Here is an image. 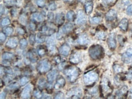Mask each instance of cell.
<instances>
[{
    "mask_svg": "<svg viewBox=\"0 0 132 99\" xmlns=\"http://www.w3.org/2000/svg\"><path fill=\"white\" fill-rule=\"evenodd\" d=\"M127 78H129V79H131L132 78V70L128 72V75H127Z\"/></svg>",
    "mask_w": 132,
    "mask_h": 99,
    "instance_id": "54",
    "label": "cell"
},
{
    "mask_svg": "<svg viewBox=\"0 0 132 99\" xmlns=\"http://www.w3.org/2000/svg\"><path fill=\"white\" fill-rule=\"evenodd\" d=\"M75 16H76V15H75V13L74 12V11L70 10V11L68 12L67 14V18L68 20H70V21H73L74 19Z\"/></svg>",
    "mask_w": 132,
    "mask_h": 99,
    "instance_id": "31",
    "label": "cell"
},
{
    "mask_svg": "<svg viewBox=\"0 0 132 99\" xmlns=\"http://www.w3.org/2000/svg\"><path fill=\"white\" fill-rule=\"evenodd\" d=\"M122 60L126 64L132 63V48H129L122 55Z\"/></svg>",
    "mask_w": 132,
    "mask_h": 99,
    "instance_id": "7",
    "label": "cell"
},
{
    "mask_svg": "<svg viewBox=\"0 0 132 99\" xmlns=\"http://www.w3.org/2000/svg\"><path fill=\"white\" fill-rule=\"evenodd\" d=\"M130 98H132V88L130 91Z\"/></svg>",
    "mask_w": 132,
    "mask_h": 99,
    "instance_id": "58",
    "label": "cell"
},
{
    "mask_svg": "<svg viewBox=\"0 0 132 99\" xmlns=\"http://www.w3.org/2000/svg\"><path fill=\"white\" fill-rule=\"evenodd\" d=\"M4 12V7H3L2 4H1V15H2Z\"/></svg>",
    "mask_w": 132,
    "mask_h": 99,
    "instance_id": "56",
    "label": "cell"
},
{
    "mask_svg": "<svg viewBox=\"0 0 132 99\" xmlns=\"http://www.w3.org/2000/svg\"><path fill=\"white\" fill-rule=\"evenodd\" d=\"M58 75V71L56 69L50 71L48 74H47V82L50 83V85L53 84L54 81L56 79Z\"/></svg>",
    "mask_w": 132,
    "mask_h": 99,
    "instance_id": "13",
    "label": "cell"
},
{
    "mask_svg": "<svg viewBox=\"0 0 132 99\" xmlns=\"http://www.w3.org/2000/svg\"><path fill=\"white\" fill-rule=\"evenodd\" d=\"M103 53H104L103 48L100 45H93L89 49V55L93 60H97L101 58Z\"/></svg>",
    "mask_w": 132,
    "mask_h": 99,
    "instance_id": "3",
    "label": "cell"
},
{
    "mask_svg": "<svg viewBox=\"0 0 132 99\" xmlns=\"http://www.w3.org/2000/svg\"><path fill=\"white\" fill-rule=\"evenodd\" d=\"M113 69L115 73H121L123 71V68H122V66L119 65V64H115L113 66Z\"/></svg>",
    "mask_w": 132,
    "mask_h": 99,
    "instance_id": "34",
    "label": "cell"
},
{
    "mask_svg": "<svg viewBox=\"0 0 132 99\" xmlns=\"http://www.w3.org/2000/svg\"><path fill=\"white\" fill-rule=\"evenodd\" d=\"M70 47L68 44H64L61 46L59 48V53L63 56H68L70 52Z\"/></svg>",
    "mask_w": 132,
    "mask_h": 99,
    "instance_id": "14",
    "label": "cell"
},
{
    "mask_svg": "<svg viewBox=\"0 0 132 99\" xmlns=\"http://www.w3.org/2000/svg\"><path fill=\"white\" fill-rule=\"evenodd\" d=\"M65 85V80L63 77H60L57 80V81L55 84L54 88L56 89H60L63 88Z\"/></svg>",
    "mask_w": 132,
    "mask_h": 99,
    "instance_id": "19",
    "label": "cell"
},
{
    "mask_svg": "<svg viewBox=\"0 0 132 99\" xmlns=\"http://www.w3.org/2000/svg\"><path fill=\"white\" fill-rule=\"evenodd\" d=\"M37 4L40 7H44L45 5V1L44 0H37Z\"/></svg>",
    "mask_w": 132,
    "mask_h": 99,
    "instance_id": "41",
    "label": "cell"
},
{
    "mask_svg": "<svg viewBox=\"0 0 132 99\" xmlns=\"http://www.w3.org/2000/svg\"><path fill=\"white\" fill-rule=\"evenodd\" d=\"M32 19L37 22H41L44 19V15L40 13H34L32 15Z\"/></svg>",
    "mask_w": 132,
    "mask_h": 99,
    "instance_id": "23",
    "label": "cell"
},
{
    "mask_svg": "<svg viewBox=\"0 0 132 99\" xmlns=\"http://www.w3.org/2000/svg\"><path fill=\"white\" fill-rule=\"evenodd\" d=\"M81 60H82V55L80 52H73V54L71 55L70 58V62L74 64H77L80 62Z\"/></svg>",
    "mask_w": 132,
    "mask_h": 99,
    "instance_id": "12",
    "label": "cell"
},
{
    "mask_svg": "<svg viewBox=\"0 0 132 99\" xmlns=\"http://www.w3.org/2000/svg\"><path fill=\"white\" fill-rule=\"evenodd\" d=\"M17 32L18 34L23 35V34H24V33H25V31H24V29H23L21 28H18V29H17Z\"/></svg>",
    "mask_w": 132,
    "mask_h": 99,
    "instance_id": "52",
    "label": "cell"
},
{
    "mask_svg": "<svg viewBox=\"0 0 132 99\" xmlns=\"http://www.w3.org/2000/svg\"><path fill=\"white\" fill-rule=\"evenodd\" d=\"M37 85L40 88H43L45 87L46 85V80H45V78L41 77V78L38 80Z\"/></svg>",
    "mask_w": 132,
    "mask_h": 99,
    "instance_id": "30",
    "label": "cell"
},
{
    "mask_svg": "<svg viewBox=\"0 0 132 99\" xmlns=\"http://www.w3.org/2000/svg\"><path fill=\"white\" fill-rule=\"evenodd\" d=\"M43 32H44L45 34H47V35H52L54 32H55V30L51 27H49L47 25L44 26L43 27Z\"/></svg>",
    "mask_w": 132,
    "mask_h": 99,
    "instance_id": "26",
    "label": "cell"
},
{
    "mask_svg": "<svg viewBox=\"0 0 132 99\" xmlns=\"http://www.w3.org/2000/svg\"><path fill=\"white\" fill-rule=\"evenodd\" d=\"M33 95L36 98H41L43 97V94L41 93V92L38 89H35L34 91Z\"/></svg>",
    "mask_w": 132,
    "mask_h": 99,
    "instance_id": "35",
    "label": "cell"
},
{
    "mask_svg": "<svg viewBox=\"0 0 132 99\" xmlns=\"http://www.w3.org/2000/svg\"><path fill=\"white\" fill-rule=\"evenodd\" d=\"M13 57H14L13 54L10 53V52H5V53L3 54L2 55L3 59L6 60H10L13 59Z\"/></svg>",
    "mask_w": 132,
    "mask_h": 99,
    "instance_id": "27",
    "label": "cell"
},
{
    "mask_svg": "<svg viewBox=\"0 0 132 99\" xmlns=\"http://www.w3.org/2000/svg\"><path fill=\"white\" fill-rule=\"evenodd\" d=\"M19 43H20V48L21 49H24L26 48V47H27V40L24 39V38L21 39Z\"/></svg>",
    "mask_w": 132,
    "mask_h": 99,
    "instance_id": "33",
    "label": "cell"
},
{
    "mask_svg": "<svg viewBox=\"0 0 132 99\" xmlns=\"http://www.w3.org/2000/svg\"><path fill=\"white\" fill-rule=\"evenodd\" d=\"M29 42L31 44H34L36 41V37H35L34 34H32L29 37Z\"/></svg>",
    "mask_w": 132,
    "mask_h": 99,
    "instance_id": "40",
    "label": "cell"
},
{
    "mask_svg": "<svg viewBox=\"0 0 132 99\" xmlns=\"http://www.w3.org/2000/svg\"><path fill=\"white\" fill-rule=\"evenodd\" d=\"M64 97L63 94L62 93V92H58L57 94H56V96L54 97V98H63Z\"/></svg>",
    "mask_w": 132,
    "mask_h": 99,
    "instance_id": "49",
    "label": "cell"
},
{
    "mask_svg": "<svg viewBox=\"0 0 132 99\" xmlns=\"http://www.w3.org/2000/svg\"><path fill=\"white\" fill-rule=\"evenodd\" d=\"M20 21L21 23H23V24H26L27 22V19H26V16L25 15H22L20 18Z\"/></svg>",
    "mask_w": 132,
    "mask_h": 99,
    "instance_id": "42",
    "label": "cell"
},
{
    "mask_svg": "<svg viewBox=\"0 0 132 99\" xmlns=\"http://www.w3.org/2000/svg\"><path fill=\"white\" fill-rule=\"evenodd\" d=\"M128 20L127 18H123L121 21H120L119 24V27L121 30H122L123 31H127V29H128Z\"/></svg>",
    "mask_w": 132,
    "mask_h": 99,
    "instance_id": "20",
    "label": "cell"
},
{
    "mask_svg": "<svg viewBox=\"0 0 132 99\" xmlns=\"http://www.w3.org/2000/svg\"><path fill=\"white\" fill-rule=\"evenodd\" d=\"M29 81V78L28 77H23L20 80V83L21 86H24V85H25L26 83H27Z\"/></svg>",
    "mask_w": 132,
    "mask_h": 99,
    "instance_id": "36",
    "label": "cell"
},
{
    "mask_svg": "<svg viewBox=\"0 0 132 99\" xmlns=\"http://www.w3.org/2000/svg\"><path fill=\"white\" fill-rule=\"evenodd\" d=\"M101 88H102L103 94L106 95H108V94L111 93L112 91L111 88H110V85H109L108 81L106 78L102 80V82L101 83Z\"/></svg>",
    "mask_w": 132,
    "mask_h": 99,
    "instance_id": "10",
    "label": "cell"
},
{
    "mask_svg": "<svg viewBox=\"0 0 132 99\" xmlns=\"http://www.w3.org/2000/svg\"><path fill=\"white\" fill-rule=\"evenodd\" d=\"M126 12L127 15H130V16H132V4L130 5L128 7H127Z\"/></svg>",
    "mask_w": 132,
    "mask_h": 99,
    "instance_id": "43",
    "label": "cell"
},
{
    "mask_svg": "<svg viewBox=\"0 0 132 99\" xmlns=\"http://www.w3.org/2000/svg\"><path fill=\"white\" fill-rule=\"evenodd\" d=\"M45 41V34L44 32H38L36 36V42L42 43Z\"/></svg>",
    "mask_w": 132,
    "mask_h": 99,
    "instance_id": "24",
    "label": "cell"
},
{
    "mask_svg": "<svg viewBox=\"0 0 132 99\" xmlns=\"http://www.w3.org/2000/svg\"><path fill=\"white\" fill-rule=\"evenodd\" d=\"M6 96V94L5 93V92H1V98L3 99V98H4Z\"/></svg>",
    "mask_w": 132,
    "mask_h": 99,
    "instance_id": "55",
    "label": "cell"
},
{
    "mask_svg": "<svg viewBox=\"0 0 132 99\" xmlns=\"http://www.w3.org/2000/svg\"><path fill=\"white\" fill-rule=\"evenodd\" d=\"M118 0H102L103 4L107 6H111L116 4Z\"/></svg>",
    "mask_w": 132,
    "mask_h": 99,
    "instance_id": "29",
    "label": "cell"
},
{
    "mask_svg": "<svg viewBox=\"0 0 132 99\" xmlns=\"http://www.w3.org/2000/svg\"><path fill=\"white\" fill-rule=\"evenodd\" d=\"M101 21V18L98 16H94L93 18H90V23L91 24H99V23Z\"/></svg>",
    "mask_w": 132,
    "mask_h": 99,
    "instance_id": "32",
    "label": "cell"
},
{
    "mask_svg": "<svg viewBox=\"0 0 132 99\" xmlns=\"http://www.w3.org/2000/svg\"><path fill=\"white\" fill-rule=\"evenodd\" d=\"M47 17H48L49 20H53L54 18L53 13H52V12H49L48 14H47Z\"/></svg>",
    "mask_w": 132,
    "mask_h": 99,
    "instance_id": "53",
    "label": "cell"
},
{
    "mask_svg": "<svg viewBox=\"0 0 132 99\" xmlns=\"http://www.w3.org/2000/svg\"><path fill=\"white\" fill-rule=\"evenodd\" d=\"M127 91H128V88L127 86H124L118 91L116 93V96L118 98H122V97H124L127 93Z\"/></svg>",
    "mask_w": 132,
    "mask_h": 99,
    "instance_id": "21",
    "label": "cell"
},
{
    "mask_svg": "<svg viewBox=\"0 0 132 99\" xmlns=\"http://www.w3.org/2000/svg\"><path fill=\"white\" fill-rule=\"evenodd\" d=\"M97 92H98V91H97V88H93V89H91V90L90 91V94H91V95H96V94H97Z\"/></svg>",
    "mask_w": 132,
    "mask_h": 99,
    "instance_id": "44",
    "label": "cell"
},
{
    "mask_svg": "<svg viewBox=\"0 0 132 99\" xmlns=\"http://www.w3.org/2000/svg\"><path fill=\"white\" fill-rule=\"evenodd\" d=\"M77 42L81 45H85V44H88V43L90 42V40H89L88 35L85 34L80 35L77 39Z\"/></svg>",
    "mask_w": 132,
    "mask_h": 99,
    "instance_id": "17",
    "label": "cell"
},
{
    "mask_svg": "<svg viewBox=\"0 0 132 99\" xmlns=\"http://www.w3.org/2000/svg\"><path fill=\"white\" fill-rule=\"evenodd\" d=\"M47 49H46V47L44 46H38L37 49V52L38 55L40 57H43L46 54Z\"/></svg>",
    "mask_w": 132,
    "mask_h": 99,
    "instance_id": "25",
    "label": "cell"
},
{
    "mask_svg": "<svg viewBox=\"0 0 132 99\" xmlns=\"http://www.w3.org/2000/svg\"><path fill=\"white\" fill-rule=\"evenodd\" d=\"M54 60L55 61H56V63H57V64H60V63H62V58H60V56H57L55 57Z\"/></svg>",
    "mask_w": 132,
    "mask_h": 99,
    "instance_id": "48",
    "label": "cell"
},
{
    "mask_svg": "<svg viewBox=\"0 0 132 99\" xmlns=\"http://www.w3.org/2000/svg\"><path fill=\"white\" fill-rule=\"evenodd\" d=\"M29 27H30V29H31V30H35V28H36V26H35V24H34V23H30L29 24Z\"/></svg>",
    "mask_w": 132,
    "mask_h": 99,
    "instance_id": "51",
    "label": "cell"
},
{
    "mask_svg": "<svg viewBox=\"0 0 132 99\" xmlns=\"http://www.w3.org/2000/svg\"><path fill=\"white\" fill-rule=\"evenodd\" d=\"M51 68V64L50 61L47 59H44L41 60L38 63L37 66V69L41 74L46 73L47 71H49Z\"/></svg>",
    "mask_w": 132,
    "mask_h": 99,
    "instance_id": "4",
    "label": "cell"
},
{
    "mask_svg": "<svg viewBox=\"0 0 132 99\" xmlns=\"http://www.w3.org/2000/svg\"><path fill=\"white\" fill-rule=\"evenodd\" d=\"M56 23L59 24H61L63 23L64 17L63 13H57L56 15Z\"/></svg>",
    "mask_w": 132,
    "mask_h": 99,
    "instance_id": "28",
    "label": "cell"
},
{
    "mask_svg": "<svg viewBox=\"0 0 132 99\" xmlns=\"http://www.w3.org/2000/svg\"><path fill=\"white\" fill-rule=\"evenodd\" d=\"M74 28V25L72 23H67L62 27V28L60 29L58 34H57V38L58 40H62L63 37V35L69 33L73 30Z\"/></svg>",
    "mask_w": 132,
    "mask_h": 99,
    "instance_id": "5",
    "label": "cell"
},
{
    "mask_svg": "<svg viewBox=\"0 0 132 99\" xmlns=\"http://www.w3.org/2000/svg\"><path fill=\"white\" fill-rule=\"evenodd\" d=\"M97 38L99 40H104L106 37V34H105V32H102V31H99L96 35Z\"/></svg>",
    "mask_w": 132,
    "mask_h": 99,
    "instance_id": "37",
    "label": "cell"
},
{
    "mask_svg": "<svg viewBox=\"0 0 132 99\" xmlns=\"http://www.w3.org/2000/svg\"><path fill=\"white\" fill-rule=\"evenodd\" d=\"M87 22V17L82 10H79L77 15V18L76 20V23L78 25H82L85 24Z\"/></svg>",
    "mask_w": 132,
    "mask_h": 99,
    "instance_id": "11",
    "label": "cell"
},
{
    "mask_svg": "<svg viewBox=\"0 0 132 99\" xmlns=\"http://www.w3.org/2000/svg\"><path fill=\"white\" fill-rule=\"evenodd\" d=\"M1 23V26H6L9 25V24H10V20L8 19V18H4V19L2 20Z\"/></svg>",
    "mask_w": 132,
    "mask_h": 99,
    "instance_id": "39",
    "label": "cell"
},
{
    "mask_svg": "<svg viewBox=\"0 0 132 99\" xmlns=\"http://www.w3.org/2000/svg\"><path fill=\"white\" fill-rule=\"evenodd\" d=\"M18 88V85L17 84V83H14L13 84H11V85H9L7 88H9V89H15V88Z\"/></svg>",
    "mask_w": 132,
    "mask_h": 99,
    "instance_id": "46",
    "label": "cell"
},
{
    "mask_svg": "<svg viewBox=\"0 0 132 99\" xmlns=\"http://www.w3.org/2000/svg\"><path fill=\"white\" fill-rule=\"evenodd\" d=\"M63 1H73V0H63Z\"/></svg>",
    "mask_w": 132,
    "mask_h": 99,
    "instance_id": "59",
    "label": "cell"
},
{
    "mask_svg": "<svg viewBox=\"0 0 132 99\" xmlns=\"http://www.w3.org/2000/svg\"><path fill=\"white\" fill-rule=\"evenodd\" d=\"M6 37L5 34L3 33V32H1V34H0V40H1V43L4 42V41L6 40Z\"/></svg>",
    "mask_w": 132,
    "mask_h": 99,
    "instance_id": "45",
    "label": "cell"
},
{
    "mask_svg": "<svg viewBox=\"0 0 132 99\" xmlns=\"http://www.w3.org/2000/svg\"><path fill=\"white\" fill-rule=\"evenodd\" d=\"M9 60H4L3 61V64L4 66H6V67H8L10 65V63L9 62Z\"/></svg>",
    "mask_w": 132,
    "mask_h": 99,
    "instance_id": "50",
    "label": "cell"
},
{
    "mask_svg": "<svg viewBox=\"0 0 132 99\" xmlns=\"http://www.w3.org/2000/svg\"><path fill=\"white\" fill-rule=\"evenodd\" d=\"M33 86L31 84H28L24 88L21 92V98H30L31 97L32 91Z\"/></svg>",
    "mask_w": 132,
    "mask_h": 99,
    "instance_id": "9",
    "label": "cell"
},
{
    "mask_svg": "<svg viewBox=\"0 0 132 99\" xmlns=\"http://www.w3.org/2000/svg\"><path fill=\"white\" fill-rule=\"evenodd\" d=\"M18 43V41L17 38H15V37H14V38H11L10 39H9L8 41H7V43H6V46L10 49H13L17 46Z\"/></svg>",
    "mask_w": 132,
    "mask_h": 99,
    "instance_id": "18",
    "label": "cell"
},
{
    "mask_svg": "<svg viewBox=\"0 0 132 99\" xmlns=\"http://www.w3.org/2000/svg\"><path fill=\"white\" fill-rule=\"evenodd\" d=\"M105 18L107 21H113L117 18V12L114 9H110L106 14Z\"/></svg>",
    "mask_w": 132,
    "mask_h": 99,
    "instance_id": "15",
    "label": "cell"
},
{
    "mask_svg": "<svg viewBox=\"0 0 132 99\" xmlns=\"http://www.w3.org/2000/svg\"><path fill=\"white\" fill-rule=\"evenodd\" d=\"M43 98H50L51 97L50 95H46V94H43V97H42Z\"/></svg>",
    "mask_w": 132,
    "mask_h": 99,
    "instance_id": "57",
    "label": "cell"
},
{
    "mask_svg": "<svg viewBox=\"0 0 132 99\" xmlns=\"http://www.w3.org/2000/svg\"><path fill=\"white\" fill-rule=\"evenodd\" d=\"M82 95V91L80 88L75 87L68 91L67 94V98H80Z\"/></svg>",
    "mask_w": 132,
    "mask_h": 99,
    "instance_id": "6",
    "label": "cell"
},
{
    "mask_svg": "<svg viewBox=\"0 0 132 99\" xmlns=\"http://www.w3.org/2000/svg\"><path fill=\"white\" fill-rule=\"evenodd\" d=\"M49 8H50V9H51V10H56V4H55V3H51V4H50V6H49Z\"/></svg>",
    "mask_w": 132,
    "mask_h": 99,
    "instance_id": "47",
    "label": "cell"
},
{
    "mask_svg": "<svg viewBox=\"0 0 132 99\" xmlns=\"http://www.w3.org/2000/svg\"><path fill=\"white\" fill-rule=\"evenodd\" d=\"M68 80L70 83H74L79 76V69L75 66H69L64 71Z\"/></svg>",
    "mask_w": 132,
    "mask_h": 99,
    "instance_id": "1",
    "label": "cell"
},
{
    "mask_svg": "<svg viewBox=\"0 0 132 99\" xmlns=\"http://www.w3.org/2000/svg\"><path fill=\"white\" fill-rule=\"evenodd\" d=\"M47 46L48 50L50 51L51 53H54L56 50V41H55L54 37H50L47 38L46 40Z\"/></svg>",
    "mask_w": 132,
    "mask_h": 99,
    "instance_id": "8",
    "label": "cell"
},
{
    "mask_svg": "<svg viewBox=\"0 0 132 99\" xmlns=\"http://www.w3.org/2000/svg\"><path fill=\"white\" fill-rule=\"evenodd\" d=\"M98 78H99V74L95 71H91L87 72L84 76V83L87 86H90L94 85L97 81Z\"/></svg>",
    "mask_w": 132,
    "mask_h": 99,
    "instance_id": "2",
    "label": "cell"
},
{
    "mask_svg": "<svg viewBox=\"0 0 132 99\" xmlns=\"http://www.w3.org/2000/svg\"><path fill=\"white\" fill-rule=\"evenodd\" d=\"M13 32V28L10 27H6L4 29V33H5L7 36H9V35H12Z\"/></svg>",
    "mask_w": 132,
    "mask_h": 99,
    "instance_id": "38",
    "label": "cell"
},
{
    "mask_svg": "<svg viewBox=\"0 0 132 99\" xmlns=\"http://www.w3.org/2000/svg\"><path fill=\"white\" fill-rule=\"evenodd\" d=\"M107 43L110 49H114L116 47V41L114 34H111L107 40Z\"/></svg>",
    "mask_w": 132,
    "mask_h": 99,
    "instance_id": "16",
    "label": "cell"
},
{
    "mask_svg": "<svg viewBox=\"0 0 132 99\" xmlns=\"http://www.w3.org/2000/svg\"><path fill=\"white\" fill-rule=\"evenodd\" d=\"M85 12L87 15L91 14L93 9V3L91 1L87 2L85 5Z\"/></svg>",
    "mask_w": 132,
    "mask_h": 99,
    "instance_id": "22",
    "label": "cell"
}]
</instances>
